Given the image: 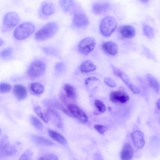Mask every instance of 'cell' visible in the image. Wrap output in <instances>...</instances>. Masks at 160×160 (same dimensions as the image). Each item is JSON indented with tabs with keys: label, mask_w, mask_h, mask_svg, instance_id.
Wrapping results in <instances>:
<instances>
[{
	"label": "cell",
	"mask_w": 160,
	"mask_h": 160,
	"mask_svg": "<svg viewBox=\"0 0 160 160\" xmlns=\"http://www.w3.org/2000/svg\"><path fill=\"white\" fill-rule=\"evenodd\" d=\"M58 29L57 23L54 22H48L38 30L35 34V39L38 41L48 39L52 37Z\"/></svg>",
	"instance_id": "1"
},
{
	"label": "cell",
	"mask_w": 160,
	"mask_h": 160,
	"mask_svg": "<svg viewBox=\"0 0 160 160\" xmlns=\"http://www.w3.org/2000/svg\"><path fill=\"white\" fill-rule=\"evenodd\" d=\"M35 29L34 25L32 22H23L15 29L13 32V36L17 40H23L31 35L34 32Z\"/></svg>",
	"instance_id": "2"
},
{
	"label": "cell",
	"mask_w": 160,
	"mask_h": 160,
	"mask_svg": "<svg viewBox=\"0 0 160 160\" xmlns=\"http://www.w3.org/2000/svg\"><path fill=\"white\" fill-rule=\"evenodd\" d=\"M46 67V64L43 61L36 60L32 62L28 67L27 74L30 79L35 80L44 73Z\"/></svg>",
	"instance_id": "3"
},
{
	"label": "cell",
	"mask_w": 160,
	"mask_h": 160,
	"mask_svg": "<svg viewBox=\"0 0 160 160\" xmlns=\"http://www.w3.org/2000/svg\"><path fill=\"white\" fill-rule=\"evenodd\" d=\"M117 26L116 20L113 17L107 16L101 21L100 25V31L104 37L110 36L115 31Z\"/></svg>",
	"instance_id": "4"
},
{
	"label": "cell",
	"mask_w": 160,
	"mask_h": 160,
	"mask_svg": "<svg viewBox=\"0 0 160 160\" xmlns=\"http://www.w3.org/2000/svg\"><path fill=\"white\" fill-rule=\"evenodd\" d=\"M96 41L92 37L83 38L79 43L78 45L79 52L83 55H87L91 52L95 48Z\"/></svg>",
	"instance_id": "5"
},
{
	"label": "cell",
	"mask_w": 160,
	"mask_h": 160,
	"mask_svg": "<svg viewBox=\"0 0 160 160\" xmlns=\"http://www.w3.org/2000/svg\"><path fill=\"white\" fill-rule=\"evenodd\" d=\"M19 21V17L17 13L14 12H7L3 18V30L5 31L12 28L18 23Z\"/></svg>",
	"instance_id": "6"
},
{
	"label": "cell",
	"mask_w": 160,
	"mask_h": 160,
	"mask_svg": "<svg viewBox=\"0 0 160 160\" xmlns=\"http://www.w3.org/2000/svg\"><path fill=\"white\" fill-rule=\"evenodd\" d=\"M111 66L114 73L121 79L132 92L135 94L139 93L140 91L139 88L131 82L127 74L114 66L112 65Z\"/></svg>",
	"instance_id": "7"
},
{
	"label": "cell",
	"mask_w": 160,
	"mask_h": 160,
	"mask_svg": "<svg viewBox=\"0 0 160 160\" xmlns=\"http://www.w3.org/2000/svg\"><path fill=\"white\" fill-rule=\"evenodd\" d=\"M67 107L72 115L82 123L88 121V118L84 111L78 106L73 103H68Z\"/></svg>",
	"instance_id": "8"
},
{
	"label": "cell",
	"mask_w": 160,
	"mask_h": 160,
	"mask_svg": "<svg viewBox=\"0 0 160 160\" xmlns=\"http://www.w3.org/2000/svg\"><path fill=\"white\" fill-rule=\"evenodd\" d=\"M0 150L1 157H3L12 156L17 152L16 148L9 143L6 136L3 137L1 140Z\"/></svg>",
	"instance_id": "9"
},
{
	"label": "cell",
	"mask_w": 160,
	"mask_h": 160,
	"mask_svg": "<svg viewBox=\"0 0 160 160\" xmlns=\"http://www.w3.org/2000/svg\"><path fill=\"white\" fill-rule=\"evenodd\" d=\"M110 98L113 102L124 104L129 101V97L128 94L124 91H116L111 92Z\"/></svg>",
	"instance_id": "10"
},
{
	"label": "cell",
	"mask_w": 160,
	"mask_h": 160,
	"mask_svg": "<svg viewBox=\"0 0 160 160\" xmlns=\"http://www.w3.org/2000/svg\"><path fill=\"white\" fill-rule=\"evenodd\" d=\"M132 142L135 146L138 149L142 148L144 146L145 141L144 134L138 130H135L131 134Z\"/></svg>",
	"instance_id": "11"
},
{
	"label": "cell",
	"mask_w": 160,
	"mask_h": 160,
	"mask_svg": "<svg viewBox=\"0 0 160 160\" xmlns=\"http://www.w3.org/2000/svg\"><path fill=\"white\" fill-rule=\"evenodd\" d=\"M119 32L121 37L124 39H131L135 35L136 30L133 26L128 25L121 26L119 29Z\"/></svg>",
	"instance_id": "12"
},
{
	"label": "cell",
	"mask_w": 160,
	"mask_h": 160,
	"mask_svg": "<svg viewBox=\"0 0 160 160\" xmlns=\"http://www.w3.org/2000/svg\"><path fill=\"white\" fill-rule=\"evenodd\" d=\"M73 25L77 27H83L88 25L89 23L87 16L82 13H77L75 14L73 18Z\"/></svg>",
	"instance_id": "13"
},
{
	"label": "cell",
	"mask_w": 160,
	"mask_h": 160,
	"mask_svg": "<svg viewBox=\"0 0 160 160\" xmlns=\"http://www.w3.org/2000/svg\"><path fill=\"white\" fill-rule=\"evenodd\" d=\"M101 48L105 53L111 56H115L118 52V48L117 44L111 41L103 42Z\"/></svg>",
	"instance_id": "14"
},
{
	"label": "cell",
	"mask_w": 160,
	"mask_h": 160,
	"mask_svg": "<svg viewBox=\"0 0 160 160\" xmlns=\"http://www.w3.org/2000/svg\"><path fill=\"white\" fill-rule=\"evenodd\" d=\"M46 112L47 114L49 120H52L57 127L59 128H62L63 125L61 118L56 111L49 108L47 109Z\"/></svg>",
	"instance_id": "15"
},
{
	"label": "cell",
	"mask_w": 160,
	"mask_h": 160,
	"mask_svg": "<svg viewBox=\"0 0 160 160\" xmlns=\"http://www.w3.org/2000/svg\"><path fill=\"white\" fill-rule=\"evenodd\" d=\"M134 156L132 146L129 143L125 144L122 150L120 158L122 160H131Z\"/></svg>",
	"instance_id": "16"
},
{
	"label": "cell",
	"mask_w": 160,
	"mask_h": 160,
	"mask_svg": "<svg viewBox=\"0 0 160 160\" xmlns=\"http://www.w3.org/2000/svg\"><path fill=\"white\" fill-rule=\"evenodd\" d=\"M110 7V4L106 2H99L95 3L92 6V10L95 14L100 15L107 11Z\"/></svg>",
	"instance_id": "17"
},
{
	"label": "cell",
	"mask_w": 160,
	"mask_h": 160,
	"mask_svg": "<svg viewBox=\"0 0 160 160\" xmlns=\"http://www.w3.org/2000/svg\"><path fill=\"white\" fill-rule=\"evenodd\" d=\"M13 91L15 97L19 100H23L27 96V89L24 86L22 85H15L13 87Z\"/></svg>",
	"instance_id": "18"
},
{
	"label": "cell",
	"mask_w": 160,
	"mask_h": 160,
	"mask_svg": "<svg viewBox=\"0 0 160 160\" xmlns=\"http://www.w3.org/2000/svg\"><path fill=\"white\" fill-rule=\"evenodd\" d=\"M40 10L42 14L46 17L52 15L55 11L53 5L48 2H44L42 3Z\"/></svg>",
	"instance_id": "19"
},
{
	"label": "cell",
	"mask_w": 160,
	"mask_h": 160,
	"mask_svg": "<svg viewBox=\"0 0 160 160\" xmlns=\"http://www.w3.org/2000/svg\"><path fill=\"white\" fill-rule=\"evenodd\" d=\"M147 81L149 86L156 92L158 93L160 90V86L157 80L150 74H148L146 76Z\"/></svg>",
	"instance_id": "20"
},
{
	"label": "cell",
	"mask_w": 160,
	"mask_h": 160,
	"mask_svg": "<svg viewBox=\"0 0 160 160\" xmlns=\"http://www.w3.org/2000/svg\"><path fill=\"white\" fill-rule=\"evenodd\" d=\"M48 133L50 137L52 139L61 144H65L67 141L62 134L53 130L49 129L48 130Z\"/></svg>",
	"instance_id": "21"
},
{
	"label": "cell",
	"mask_w": 160,
	"mask_h": 160,
	"mask_svg": "<svg viewBox=\"0 0 160 160\" xmlns=\"http://www.w3.org/2000/svg\"><path fill=\"white\" fill-rule=\"evenodd\" d=\"M96 66L93 62L89 60H86L80 65V69L82 72H88L95 70Z\"/></svg>",
	"instance_id": "22"
},
{
	"label": "cell",
	"mask_w": 160,
	"mask_h": 160,
	"mask_svg": "<svg viewBox=\"0 0 160 160\" xmlns=\"http://www.w3.org/2000/svg\"><path fill=\"white\" fill-rule=\"evenodd\" d=\"M31 138L34 143L39 145L51 146L54 144L49 139L40 136L34 135L31 137Z\"/></svg>",
	"instance_id": "23"
},
{
	"label": "cell",
	"mask_w": 160,
	"mask_h": 160,
	"mask_svg": "<svg viewBox=\"0 0 160 160\" xmlns=\"http://www.w3.org/2000/svg\"><path fill=\"white\" fill-rule=\"evenodd\" d=\"M63 89L65 95L68 98L72 100L75 98V90L72 86L69 84H66L64 86Z\"/></svg>",
	"instance_id": "24"
},
{
	"label": "cell",
	"mask_w": 160,
	"mask_h": 160,
	"mask_svg": "<svg viewBox=\"0 0 160 160\" xmlns=\"http://www.w3.org/2000/svg\"><path fill=\"white\" fill-rule=\"evenodd\" d=\"M142 30L144 34L149 39H152L155 36V32L153 28L149 25L143 23Z\"/></svg>",
	"instance_id": "25"
},
{
	"label": "cell",
	"mask_w": 160,
	"mask_h": 160,
	"mask_svg": "<svg viewBox=\"0 0 160 160\" xmlns=\"http://www.w3.org/2000/svg\"><path fill=\"white\" fill-rule=\"evenodd\" d=\"M32 92L36 95H40L43 93L44 90V86L41 84L37 82L32 83L30 85Z\"/></svg>",
	"instance_id": "26"
},
{
	"label": "cell",
	"mask_w": 160,
	"mask_h": 160,
	"mask_svg": "<svg viewBox=\"0 0 160 160\" xmlns=\"http://www.w3.org/2000/svg\"><path fill=\"white\" fill-rule=\"evenodd\" d=\"M59 3L62 10L65 12H68L72 7L73 2L72 0H59Z\"/></svg>",
	"instance_id": "27"
},
{
	"label": "cell",
	"mask_w": 160,
	"mask_h": 160,
	"mask_svg": "<svg viewBox=\"0 0 160 160\" xmlns=\"http://www.w3.org/2000/svg\"><path fill=\"white\" fill-rule=\"evenodd\" d=\"M42 50L46 54L52 57H59V56L58 51L56 48L50 46L43 47Z\"/></svg>",
	"instance_id": "28"
},
{
	"label": "cell",
	"mask_w": 160,
	"mask_h": 160,
	"mask_svg": "<svg viewBox=\"0 0 160 160\" xmlns=\"http://www.w3.org/2000/svg\"><path fill=\"white\" fill-rule=\"evenodd\" d=\"M34 110L35 113L44 122L48 123L49 120L47 114L42 112L41 107L39 106H36L34 108Z\"/></svg>",
	"instance_id": "29"
},
{
	"label": "cell",
	"mask_w": 160,
	"mask_h": 160,
	"mask_svg": "<svg viewBox=\"0 0 160 160\" xmlns=\"http://www.w3.org/2000/svg\"><path fill=\"white\" fill-rule=\"evenodd\" d=\"M13 50L11 47L6 48L3 49L0 52V57L3 59H10L12 57Z\"/></svg>",
	"instance_id": "30"
},
{
	"label": "cell",
	"mask_w": 160,
	"mask_h": 160,
	"mask_svg": "<svg viewBox=\"0 0 160 160\" xmlns=\"http://www.w3.org/2000/svg\"><path fill=\"white\" fill-rule=\"evenodd\" d=\"M142 53L147 58L152 60H156V58L152 52L144 46H143L142 47Z\"/></svg>",
	"instance_id": "31"
},
{
	"label": "cell",
	"mask_w": 160,
	"mask_h": 160,
	"mask_svg": "<svg viewBox=\"0 0 160 160\" xmlns=\"http://www.w3.org/2000/svg\"><path fill=\"white\" fill-rule=\"evenodd\" d=\"M30 120L32 124L36 128L41 130L43 128V125L40 121L34 116L32 115L30 117Z\"/></svg>",
	"instance_id": "32"
},
{
	"label": "cell",
	"mask_w": 160,
	"mask_h": 160,
	"mask_svg": "<svg viewBox=\"0 0 160 160\" xmlns=\"http://www.w3.org/2000/svg\"><path fill=\"white\" fill-rule=\"evenodd\" d=\"M33 155V153L31 150H27L22 154L19 160H32Z\"/></svg>",
	"instance_id": "33"
},
{
	"label": "cell",
	"mask_w": 160,
	"mask_h": 160,
	"mask_svg": "<svg viewBox=\"0 0 160 160\" xmlns=\"http://www.w3.org/2000/svg\"><path fill=\"white\" fill-rule=\"evenodd\" d=\"M95 105L98 111L101 113L104 112L106 110L104 104L101 101L97 99L95 102Z\"/></svg>",
	"instance_id": "34"
},
{
	"label": "cell",
	"mask_w": 160,
	"mask_h": 160,
	"mask_svg": "<svg viewBox=\"0 0 160 160\" xmlns=\"http://www.w3.org/2000/svg\"><path fill=\"white\" fill-rule=\"evenodd\" d=\"M11 85L7 83H2L0 85V92L2 93H4L8 92L11 89Z\"/></svg>",
	"instance_id": "35"
},
{
	"label": "cell",
	"mask_w": 160,
	"mask_h": 160,
	"mask_svg": "<svg viewBox=\"0 0 160 160\" xmlns=\"http://www.w3.org/2000/svg\"><path fill=\"white\" fill-rule=\"evenodd\" d=\"M37 160H58L57 157L53 154H48L40 157Z\"/></svg>",
	"instance_id": "36"
},
{
	"label": "cell",
	"mask_w": 160,
	"mask_h": 160,
	"mask_svg": "<svg viewBox=\"0 0 160 160\" xmlns=\"http://www.w3.org/2000/svg\"><path fill=\"white\" fill-rule=\"evenodd\" d=\"M94 127L95 129L101 134H104L108 129L106 126L101 125H95Z\"/></svg>",
	"instance_id": "37"
},
{
	"label": "cell",
	"mask_w": 160,
	"mask_h": 160,
	"mask_svg": "<svg viewBox=\"0 0 160 160\" xmlns=\"http://www.w3.org/2000/svg\"><path fill=\"white\" fill-rule=\"evenodd\" d=\"M65 66L62 62H59L57 63L55 66V70L57 72H60L65 69Z\"/></svg>",
	"instance_id": "38"
},
{
	"label": "cell",
	"mask_w": 160,
	"mask_h": 160,
	"mask_svg": "<svg viewBox=\"0 0 160 160\" xmlns=\"http://www.w3.org/2000/svg\"><path fill=\"white\" fill-rule=\"evenodd\" d=\"M104 81L105 83L109 87L113 88L116 86L115 82L110 78L108 77L105 78Z\"/></svg>",
	"instance_id": "39"
},
{
	"label": "cell",
	"mask_w": 160,
	"mask_h": 160,
	"mask_svg": "<svg viewBox=\"0 0 160 160\" xmlns=\"http://www.w3.org/2000/svg\"><path fill=\"white\" fill-rule=\"evenodd\" d=\"M98 78L94 77H90L86 79L85 81V84L86 85H88L91 81H97L98 80Z\"/></svg>",
	"instance_id": "40"
},
{
	"label": "cell",
	"mask_w": 160,
	"mask_h": 160,
	"mask_svg": "<svg viewBox=\"0 0 160 160\" xmlns=\"http://www.w3.org/2000/svg\"><path fill=\"white\" fill-rule=\"evenodd\" d=\"M156 105L158 108L160 110V98L158 100Z\"/></svg>",
	"instance_id": "41"
},
{
	"label": "cell",
	"mask_w": 160,
	"mask_h": 160,
	"mask_svg": "<svg viewBox=\"0 0 160 160\" xmlns=\"http://www.w3.org/2000/svg\"><path fill=\"white\" fill-rule=\"evenodd\" d=\"M139 1L141 2V3H144V4H147L148 3V2L149 1L148 0H140Z\"/></svg>",
	"instance_id": "42"
},
{
	"label": "cell",
	"mask_w": 160,
	"mask_h": 160,
	"mask_svg": "<svg viewBox=\"0 0 160 160\" xmlns=\"http://www.w3.org/2000/svg\"><path fill=\"white\" fill-rule=\"evenodd\" d=\"M0 43L1 46L3 45L4 44V42L1 38L0 39Z\"/></svg>",
	"instance_id": "43"
}]
</instances>
